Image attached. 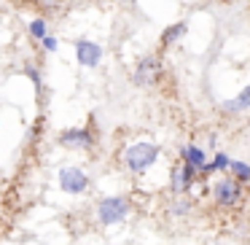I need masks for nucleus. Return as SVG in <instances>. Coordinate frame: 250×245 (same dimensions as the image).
Wrapping results in <instances>:
<instances>
[{
  "label": "nucleus",
  "instance_id": "2",
  "mask_svg": "<svg viewBox=\"0 0 250 245\" xmlns=\"http://www.w3.org/2000/svg\"><path fill=\"white\" fill-rule=\"evenodd\" d=\"M132 197L126 194H113V197H103L94 207V216H97L100 226H116V223H124L132 216Z\"/></svg>",
  "mask_w": 250,
  "mask_h": 245
},
{
  "label": "nucleus",
  "instance_id": "3",
  "mask_svg": "<svg viewBox=\"0 0 250 245\" xmlns=\"http://www.w3.org/2000/svg\"><path fill=\"white\" fill-rule=\"evenodd\" d=\"M210 197H212V202H215V207H221V210H234V207H239L245 202V186L239 183V180H234L231 175H223V178H218L215 183H212Z\"/></svg>",
  "mask_w": 250,
  "mask_h": 245
},
{
  "label": "nucleus",
  "instance_id": "10",
  "mask_svg": "<svg viewBox=\"0 0 250 245\" xmlns=\"http://www.w3.org/2000/svg\"><path fill=\"white\" fill-rule=\"evenodd\" d=\"M180 162L191 164V167L202 170L207 164V151L202 146H196V143H186L183 148H180Z\"/></svg>",
  "mask_w": 250,
  "mask_h": 245
},
{
  "label": "nucleus",
  "instance_id": "9",
  "mask_svg": "<svg viewBox=\"0 0 250 245\" xmlns=\"http://www.w3.org/2000/svg\"><path fill=\"white\" fill-rule=\"evenodd\" d=\"M221 111H223L226 116H239V113H245V111H250V84L237 94V97L221 103Z\"/></svg>",
  "mask_w": 250,
  "mask_h": 245
},
{
  "label": "nucleus",
  "instance_id": "18",
  "mask_svg": "<svg viewBox=\"0 0 250 245\" xmlns=\"http://www.w3.org/2000/svg\"><path fill=\"white\" fill-rule=\"evenodd\" d=\"M113 3H126V0H113Z\"/></svg>",
  "mask_w": 250,
  "mask_h": 245
},
{
  "label": "nucleus",
  "instance_id": "16",
  "mask_svg": "<svg viewBox=\"0 0 250 245\" xmlns=\"http://www.w3.org/2000/svg\"><path fill=\"white\" fill-rule=\"evenodd\" d=\"M191 213V202L183 200V197H178V200L172 202V207H169V216L172 218H186Z\"/></svg>",
  "mask_w": 250,
  "mask_h": 245
},
{
  "label": "nucleus",
  "instance_id": "8",
  "mask_svg": "<svg viewBox=\"0 0 250 245\" xmlns=\"http://www.w3.org/2000/svg\"><path fill=\"white\" fill-rule=\"evenodd\" d=\"M73 51H76V62L81 67H100V62H103V57H105L103 46L89 41V38H78L76 44H73Z\"/></svg>",
  "mask_w": 250,
  "mask_h": 245
},
{
  "label": "nucleus",
  "instance_id": "17",
  "mask_svg": "<svg viewBox=\"0 0 250 245\" xmlns=\"http://www.w3.org/2000/svg\"><path fill=\"white\" fill-rule=\"evenodd\" d=\"M41 49H43V51H46V54H54V51H57V49H60V41H57V38H54V35H51V33H49V35H46V38H43V41H41Z\"/></svg>",
  "mask_w": 250,
  "mask_h": 245
},
{
  "label": "nucleus",
  "instance_id": "7",
  "mask_svg": "<svg viewBox=\"0 0 250 245\" xmlns=\"http://www.w3.org/2000/svg\"><path fill=\"white\" fill-rule=\"evenodd\" d=\"M57 143L65 148H73V151H89V148H94V132L89 127H73V130L60 132Z\"/></svg>",
  "mask_w": 250,
  "mask_h": 245
},
{
  "label": "nucleus",
  "instance_id": "13",
  "mask_svg": "<svg viewBox=\"0 0 250 245\" xmlns=\"http://www.w3.org/2000/svg\"><path fill=\"white\" fill-rule=\"evenodd\" d=\"M22 73L24 76L30 78V81H33V87H35V92L41 94V89H43V73H41V65H35L33 60H27L22 65Z\"/></svg>",
  "mask_w": 250,
  "mask_h": 245
},
{
  "label": "nucleus",
  "instance_id": "1",
  "mask_svg": "<svg viewBox=\"0 0 250 245\" xmlns=\"http://www.w3.org/2000/svg\"><path fill=\"white\" fill-rule=\"evenodd\" d=\"M162 159V146L151 140H135L121 151V164L129 175H146Z\"/></svg>",
  "mask_w": 250,
  "mask_h": 245
},
{
  "label": "nucleus",
  "instance_id": "11",
  "mask_svg": "<svg viewBox=\"0 0 250 245\" xmlns=\"http://www.w3.org/2000/svg\"><path fill=\"white\" fill-rule=\"evenodd\" d=\"M188 33V22H175V24H169L167 30L162 33V46L164 49H169V46H175L183 35Z\"/></svg>",
  "mask_w": 250,
  "mask_h": 245
},
{
  "label": "nucleus",
  "instance_id": "12",
  "mask_svg": "<svg viewBox=\"0 0 250 245\" xmlns=\"http://www.w3.org/2000/svg\"><path fill=\"white\" fill-rule=\"evenodd\" d=\"M226 175H231L234 180H239V183H250V164L248 162H242V159H231V164H229V173Z\"/></svg>",
  "mask_w": 250,
  "mask_h": 245
},
{
  "label": "nucleus",
  "instance_id": "4",
  "mask_svg": "<svg viewBox=\"0 0 250 245\" xmlns=\"http://www.w3.org/2000/svg\"><path fill=\"white\" fill-rule=\"evenodd\" d=\"M57 180H60V189L65 191V194H70V197L86 194L89 186H92L89 173L83 167H78V164H65V167L57 173Z\"/></svg>",
  "mask_w": 250,
  "mask_h": 245
},
{
  "label": "nucleus",
  "instance_id": "19",
  "mask_svg": "<svg viewBox=\"0 0 250 245\" xmlns=\"http://www.w3.org/2000/svg\"><path fill=\"white\" fill-rule=\"evenodd\" d=\"M215 245H221V243H215Z\"/></svg>",
  "mask_w": 250,
  "mask_h": 245
},
{
  "label": "nucleus",
  "instance_id": "5",
  "mask_svg": "<svg viewBox=\"0 0 250 245\" xmlns=\"http://www.w3.org/2000/svg\"><path fill=\"white\" fill-rule=\"evenodd\" d=\"M132 81L140 89H151L162 81V60L159 54H143L132 70Z\"/></svg>",
  "mask_w": 250,
  "mask_h": 245
},
{
  "label": "nucleus",
  "instance_id": "14",
  "mask_svg": "<svg viewBox=\"0 0 250 245\" xmlns=\"http://www.w3.org/2000/svg\"><path fill=\"white\" fill-rule=\"evenodd\" d=\"M27 35L35 41V44H41V41L49 35V22H46V17H38V19H33V22L27 24Z\"/></svg>",
  "mask_w": 250,
  "mask_h": 245
},
{
  "label": "nucleus",
  "instance_id": "15",
  "mask_svg": "<svg viewBox=\"0 0 250 245\" xmlns=\"http://www.w3.org/2000/svg\"><path fill=\"white\" fill-rule=\"evenodd\" d=\"M229 164H231V156H229V154H223V151H215V156L207 159V167H210V173L226 175V173H229Z\"/></svg>",
  "mask_w": 250,
  "mask_h": 245
},
{
  "label": "nucleus",
  "instance_id": "6",
  "mask_svg": "<svg viewBox=\"0 0 250 245\" xmlns=\"http://www.w3.org/2000/svg\"><path fill=\"white\" fill-rule=\"evenodd\" d=\"M196 183H199V170L186 162H178L172 167V173H169V191L175 197H183L188 191H194Z\"/></svg>",
  "mask_w": 250,
  "mask_h": 245
}]
</instances>
